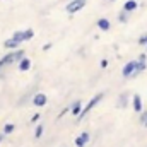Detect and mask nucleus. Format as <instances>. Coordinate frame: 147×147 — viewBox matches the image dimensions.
Instances as JSON below:
<instances>
[{
  "mask_svg": "<svg viewBox=\"0 0 147 147\" xmlns=\"http://www.w3.org/2000/svg\"><path fill=\"white\" fill-rule=\"evenodd\" d=\"M82 108H84V106H82V101L79 99V101H75V103L72 105V108H70V113H72L74 116H79V115H80V111H82Z\"/></svg>",
  "mask_w": 147,
  "mask_h": 147,
  "instance_id": "nucleus-10",
  "label": "nucleus"
},
{
  "mask_svg": "<svg viewBox=\"0 0 147 147\" xmlns=\"http://www.w3.org/2000/svg\"><path fill=\"white\" fill-rule=\"evenodd\" d=\"M103 98H105V92H99V94H96V96H94V98H92V99H91V101H89V103L84 106V108H82L80 115H79L77 118H79V120H82V118H84L87 113H91V111L94 110V108H96V106H98L101 101H103Z\"/></svg>",
  "mask_w": 147,
  "mask_h": 147,
  "instance_id": "nucleus-2",
  "label": "nucleus"
},
{
  "mask_svg": "<svg viewBox=\"0 0 147 147\" xmlns=\"http://www.w3.org/2000/svg\"><path fill=\"white\" fill-rule=\"evenodd\" d=\"M147 121V111H140V123H146Z\"/></svg>",
  "mask_w": 147,
  "mask_h": 147,
  "instance_id": "nucleus-19",
  "label": "nucleus"
},
{
  "mask_svg": "<svg viewBox=\"0 0 147 147\" xmlns=\"http://www.w3.org/2000/svg\"><path fill=\"white\" fill-rule=\"evenodd\" d=\"M110 2H115V0H110Z\"/></svg>",
  "mask_w": 147,
  "mask_h": 147,
  "instance_id": "nucleus-24",
  "label": "nucleus"
},
{
  "mask_svg": "<svg viewBox=\"0 0 147 147\" xmlns=\"http://www.w3.org/2000/svg\"><path fill=\"white\" fill-rule=\"evenodd\" d=\"M39 116H41L39 113H36V115H33V118H31V121H33V123H34V121H38V120H39Z\"/></svg>",
  "mask_w": 147,
  "mask_h": 147,
  "instance_id": "nucleus-20",
  "label": "nucleus"
},
{
  "mask_svg": "<svg viewBox=\"0 0 147 147\" xmlns=\"http://www.w3.org/2000/svg\"><path fill=\"white\" fill-rule=\"evenodd\" d=\"M128 14H130V12H127V10L120 12V16H118V21H120V22H127V21H128Z\"/></svg>",
  "mask_w": 147,
  "mask_h": 147,
  "instance_id": "nucleus-16",
  "label": "nucleus"
},
{
  "mask_svg": "<svg viewBox=\"0 0 147 147\" xmlns=\"http://www.w3.org/2000/svg\"><path fill=\"white\" fill-rule=\"evenodd\" d=\"M22 57H26L24 50H12L10 53H7L5 57L0 58V69L5 67V65H10V63H14V62H19Z\"/></svg>",
  "mask_w": 147,
  "mask_h": 147,
  "instance_id": "nucleus-1",
  "label": "nucleus"
},
{
  "mask_svg": "<svg viewBox=\"0 0 147 147\" xmlns=\"http://www.w3.org/2000/svg\"><path fill=\"white\" fill-rule=\"evenodd\" d=\"M91 140V135H89V132H82L77 139H75V147H86L87 146V142Z\"/></svg>",
  "mask_w": 147,
  "mask_h": 147,
  "instance_id": "nucleus-6",
  "label": "nucleus"
},
{
  "mask_svg": "<svg viewBox=\"0 0 147 147\" xmlns=\"http://www.w3.org/2000/svg\"><path fill=\"white\" fill-rule=\"evenodd\" d=\"M14 130H16V125H14V123H5V127H3V134H5V135L12 134Z\"/></svg>",
  "mask_w": 147,
  "mask_h": 147,
  "instance_id": "nucleus-14",
  "label": "nucleus"
},
{
  "mask_svg": "<svg viewBox=\"0 0 147 147\" xmlns=\"http://www.w3.org/2000/svg\"><path fill=\"white\" fill-rule=\"evenodd\" d=\"M84 5H86V0H72L70 3H67V12L69 14H75L80 9H84Z\"/></svg>",
  "mask_w": 147,
  "mask_h": 147,
  "instance_id": "nucleus-5",
  "label": "nucleus"
},
{
  "mask_svg": "<svg viewBox=\"0 0 147 147\" xmlns=\"http://www.w3.org/2000/svg\"><path fill=\"white\" fill-rule=\"evenodd\" d=\"M2 140H3V135H2V134H0V142H2Z\"/></svg>",
  "mask_w": 147,
  "mask_h": 147,
  "instance_id": "nucleus-22",
  "label": "nucleus"
},
{
  "mask_svg": "<svg viewBox=\"0 0 147 147\" xmlns=\"http://www.w3.org/2000/svg\"><path fill=\"white\" fill-rule=\"evenodd\" d=\"M3 46L7 48V50H17V46H19V43L16 41V39H12V38H9L5 43H3Z\"/></svg>",
  "mask_w": 147,
  "mask_h": 147,
  "instance_id": "nucleus-13",
  "label": "nucleus"
},
{
  "mask_svg": "<svg viewBox=\"0 0 147 147\" xmlns=\"http://www.w3.org/2000/svg\"><path fill=\"white\" fill-rule=\"evenodd\" d=\"M33 36H34V31H33V29H26V31H17V33H14V34H12V39H16V41L21 45V43H24V41H29Z\"/></svg>",
  "mask_w": 147,
  "mask_h": 147,
  "instance_id": "nucleus-3",
  "label": "nucleus"
},
{
  "mask_svg": "<svg viewBox=\"0 0 147 147\" xmlns=\"http://www.w3.org/2000/svg\"><path fill=\"white\" fill-rule=\"evenodd\" d=\"M106 65H108V60H103V62H101V67H103V69H105V67H106Z\"/></svg>",
  "mask_w": 147,
  "mask_h": 147,
  "instance_id": "nucleus-21",
  "label": "nucleus"
},
{
  "mask_svg": "<svg viewBox=\"0 0 147 147\" xmlns=\"http://www.w3.org/2000/svg\"><path fill=\"white\" fill-rule=\"evenodd\" d=\"M144 125H146V127H147V121H146V123H144Z\"/></svg>",
  "mask_w": 147,
  "mask_h": 147,
  "instance_id": "nucleus-23",
  "label": "nucleus"
},
{
  "mask_svg": "<svg viewBox=\"0 0 147 147\" xmlns=\"http://www.w3.org/2000/svg\"><path fill=\"white\" fill-rule=\"evenodd\" d=\"M139 45H142V46H147V33H144L142 36L139 38Z\"/></svg>",
  "mask_w": 147,
  "mask_h": 147,
  "instance_id": "nucleus-17",
  "label": "nucleus"
},
{
  "mask_svg": "<svg viewBox=\"0 0 147 147\" xmlns=\"http://www.w3.org/2000/svg\"><path fill=\"white\" fill-rule=\"evenodd\" d=\"M46 103H48L46 94H43V92H38V94H34V98H33V105H34V106H38V108H43Z\"/></svg>",
  "mask_w": 147,
  "mask_h": 147,
  "instance_id": "nucleus-7",
  "label": "nucleus"
},
{
  "mask_svg": "<svg viewBox=\"0 0 147 147\" xmlns=\"http://www.w3.org/2000/svg\"><path fill=\"white\" fill-rule=\"evenodd\" d=\"M98 28L101 29V31H108L111 28V22L108 21V19H105V17H101L99 21H98Z\"/></svg>",
  "mask_w": 147,
  "mask_h": 147,
  "instance_id": "nucleus-12",
  "label": "nucleus"
},
{
  "mask_svg": "<svg viewBox=\"0 0 147 147\" xmlns=\"http://www.w3.org/2000/svg\"><path fill=\"white\" fill-rule=\"evenodd\" d=\"M43 132H45V127L39 123V125L36 127V130H34V139H39V137L43 135Z\"/></svg>",
  "mask_w": 147,
  "mask_h": 147,
  "instance_id": "nucleus-15",
  "label": "nucleus"
},
{
  "mask_svg": "<svg viewBox=\"0 0 147 147\" xmlns=\"http://www.w3.org/2000/svg\"><path fill=\"white\" fill-rule=\"evenodd\" d=\"M135 69H137V60H130L125 67H123V70H121V75L125 77V79H128V77H134V74H135Z\"/></svg>",
  "mask_w": 147,
  "mask_h": 147,
  "instance_id": "nucleus-4",
  "label": "nucleus"
},
{
  "mask_svg": "<svg viewBox=\"0 0 147 147\" xmlns=\"http://www.w3.org/2000/svg\"><path fill=\"white\" fill-rule=\"evenodd\" d=\"M118 105H120L121 108L127 106V94H121V96H120V103H118Z\"/></svg>",
  "mask_w": 147,
  "mask_h": 147,
  "instance_id": "nucleus-18",
  "label": "nucleus"
},
{
  "mask_svg": "<svg viewBox=\"0 0 147 147\" xmlns=\"http://www.w3.org/2000/svg\"><path fill=\"white\" fill-rule=\"evenodd\" d=\"M29 69H31V60L26 58V57H22V58L19 60V70H21V72H28Z\"/></svg>",
  "mask_w": 147,
  "mask_h": 147,
  "instance_id": "nucleus-9",
  "label": "nucleus"
},
{
  "mask_svg": "<svg viewBox=\"0 0 147 147\" xmlns=\"http://www.w3.org/2000/svg\"><path fill=\"white\" fill-rule=\"evenodd\" d=\"M137 7H139V3H137L135 0H127L125 5H123V10H127V12H134Z\"/></svg>",
  "mask_w": 147,
  "mask_h": 147,
  "instance_id": "nucleus-11",
  "label": "nucleus"
},
{
  "mask_svg": "<svg viewBox=\"0 0 147 147\" xmlns=\"http://www.w3.org/2000/svg\"><path fill=\"white\" fill-rule=\"evenodd\" d=\"M132 106H134L135 113H140V111H142V98H140L139 94H134V98H132Z\"/></svg>",
  "mask_w": 147,
  "mask_h": 147,
  "instance_id": "nucleus-8",
  "label": "nucleus"
}]
</instances>
